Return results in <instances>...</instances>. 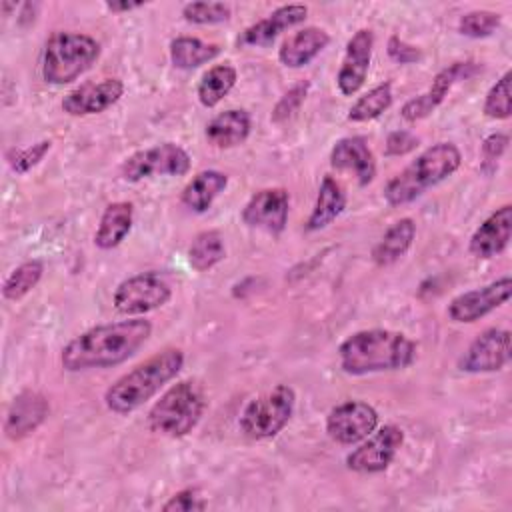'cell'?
I'll use <instances>...</instances> for the list:
<instances>
[{
	"label": "cell",
	"instance_id": "6da1fadb",
	"mask_svg": "<svg viewBox=\"0 0 512 512\" xmlns=\"http://www.w3.org/2000/svg\"><path fill=\"white\" fill-rule=\"evenodd\" d=\"M152 336V322L144 316L96 324L74 336L60 352L66 372L104 370L124 364Z\"/></svg>",
	"mask_w": 512,
	"mask_h": 512
},
{
	"label": "cell",
	"instance_id": "7a4b0ae2",
	"mask_svg": "<svg viewBox=\"0 0 512 512\" xmlns=\"http://www.w3.org/2000/svg\"><path fill=\"white\" fill-rule=\"evenodd\" d=\"M418 344L404 332L390 328H366L346 336L338 346L342 372L366 376L404 370L414 364Z\"/></svg>",
	"mask_w": 512,
	"mask_h": 512
},
{
	"label": "cell",
	"instance_id": "3957f363",
	"mask_svg": "<svg viewBox=\"0 0 512 512\" xmlns=\"http://www.w3.org/2000/svg\"><path fill=\"white\" fill-rule=\"evenodd\" d=\"M184 368L180 348H164L114 380L104 392V404L114 414H130L156 396Z\"/></svg>",
	"mask_w": 512,
	"mask_h": 512
},
{
	"label": "cell",
	"instance_id": "277c9868",
	"mask_svg": "<svg viewBox=\"0 0 512 512\" xmlns=\"http://www.w3.org/2000/svg\"><path fill=\"white\" fill-rule=\"evenodd\" d=\"M462 164V152L454 142H436L422 150L408 166L392 176L384 186L388 206H406L426 190L450 178Z\"/></svg>",
	"mask_w": 512,
	"mask_h": 512
},
{
	"label": "cell",
	"instance_id": "5b68a950",
	"mask_svg": "<svg viewBox=\"0 0 512 512\" xmlns=\"http://www.w3.org/2000/svg\"><path fill=\"white\" fill-rule=\"evenodd\" d=\"M206 412V396L194 380L172 384L148 410V428L164 438L188 436Z\"/></svg>",
	"mask_w": 512,
	"mask_h": 512
},
{
	"label": "cell",
	"instance_id": "8992f818",
	"mask_svg": "<svg viewBox=\"0 0 512 512\" xmlns=\"http://www.w3.org/2000/svg\"><path fill=\"white\" fill-rule=\"evenodd\" d=\"M100 52L102 46L94 36L58 30L44 44L42 78L54 86L70 84L96 64Z\"/></svg>",
	"mask_w": 512,
	"mask_h": 512
},
{
	"label": "cell",
	"instance_id": "52a82bcc",
	"mask_svg": "<svg viewBox=\"0 0 512 512\" xmlns=\"http://www.w3.org/2000/svg\"><path fill=\"white\" fill-rule=\"evenodd\" d=\"M296 408V392L288 384H276L272 390L252 398L238 420L244 436L250 440H268L280 434Z\"/></svg>",
	"mask_w": 512,
	"mask_h": 512
},
{
	"label": "cell",
	"instance_id": "ba28073f",
	"mask_svg": "<svg viewBox=\"0 0 512 512\" xmlns=\"http://www.w3.org/2000/svg\"><path fill=\"white\" fill-rule=\"evenodd\" d=\"M190 168L192 158L182 146L162 142L130 154L120 166V176L126 182H140L156 176H186Z\"/></svg>",
	"mask_w": 512,
	"mask_h": 512
},
{
	"label": "cell",
	"instance_id": "9c48e42d",
	"mask_svg": "<svg viewBox=\"0 0 512 512\" xmlns=\"http://www.w3.org/2000/svg\"><path fill=\"white\" fill-rule=\"evenodd\" d=\"M172 298V286L158 272H140L124 278L114 294L112 304L118 314L144 316L166 306Z\"/></svg>",
	"mask_w": 512,
	"mask_h": 512
},
{
	"label": "cell",
	"instance_id": "30bf717a",
	"mask_svg": "<svg viewBox=\"0 0 512 512\" xmlns=\"http://www.w3.org/2000/svg\"><path fill=\"white\" fill-rule=\"evenodd\" d=\"M360 446L346 456V468L358 474H380L388 470L404 444V430L396 424H384L366 436Z\"/></svg>",
	"mask_w": 512,
	"mask_h": 512
},
{
	"label": "cell",
	"instance_id": "8fae6325",
	"mask_svg": "<svg viewBox=\"0 0 512 512\" xmlns=\"http://www.w3.org/2000/svg\"><path fill=\"white\" fill-rule=\"evenodd\" d=\"M380 424L378 410L364 400H344L326 416V434L342 446H352L370 436Z\"/></svg>",
	"mask_w": 512,
	"mask_h": 512
},
{
	"label": "cell",
	"instance_id": "7c38bea8",
	"mask_svg": "<svg viewBox=\"0 0 512 512\" xmlns=\"http://www.w3.org/2000/svg\"><path fill=\"white\" fill-rule=\"evenodd\" d=\"M510 294H512V278L502 276L498 280H492L486 286L472 288L454 296L446 306V314L456 324H474L480 318L494 312L496 308L504 306Z\"/></svg>",
	"mask_w": 512,
	"mask_h": 512
},
{
	"label": "cell",
	"instance_id": "4fadbf2b",
	"mask_svg": "<svg viewBox=\"0 0 512 512\" xmlns=\"http://www.w3.org/2000/svg\"><path fill=\"white\" fill-rule=\"evenodd\" d=\"M510 330H482L458 358V370L468 374L500 372L510 362Z\"/></svg>",
	"mask_w": 512,
	"mask_h": 512
},
{
	"label": "cell",
	"instance_id": "5bb4252c",
	"mask_svg": "<svg viewBox=\"0 0 512 512\" xmlns=\"http://www.w3.org/2000/svg\"><path fill=\"white\" fill-rule=\"evenodd\" d=\"M290 214V194L282 186L262 188L250 196L242 208V222L248 228L264 230L272 236L284 232Z\"/></svg>",
	"mask_w": 512,
	"mask_h": 512
},
{
	"label": "cell",
	"instance_id": "9a60e30c",
	"mask_svg": "<svg viewBox=\"0 0 512 512\" xmlns=\"http://www.w3.org/2000/svg\"><path fill=\"white\" fill-rule=\"evenodd\" d=\"M474 72H476L474 62H454V64L442 68L432 78V84L428 86V90H424L422 94L404 102V106L400 108V116L406 122H418V120L428 118L446 100V96L450 94L454 84L460 82L462 78L472 76Z\"/></svg>",
	"mask_w": 512,
	"mask_h": 512
},
{
	"label": "cell",
	"instance_id": "2e32d148",
	"mask_svg": "<svg viewBox=\"0 0 512 512\" xmlns=\"http://www.w3.org/2000/svg\"><path fill=\"white\" fill-rule=\"evenodd\" d=\"M122 96L124 82L120 78H102L72 88L64 94L60 106L68 116H92L112 108Z\"/></svg>",
	"mask_w": 512,
	"mask_h": 512
},
{
	"label": "cell",
	"instance_id": "e0dca14e",
	"mask_svg": "<svg viewBox=\"0 0 512 512\" xmlns=\"http://www.w3.org/2000/svg\"><path fill=\"white\" fill-rule=\"evenodd\" d=\"M374 50V32L360 28L346 44L340 70L336 74V86L342 96H354L366 82Z\"/></svg>",
	"mask_w": 512,
	"mask_h": 512
},
{
	"label": "cell",
	"instance_id": "ac0fdd59",
	"mask_svg": "<svg viewBox=\"0 0 512 512\" xmlns=\"http://www.w3.org/2000/svg\"><path fill=\"white\" fill-rule=\"evenodd\" d=\"M48 414H50V402L42 392L22 390L12 398L6 410L4 436L12 442L24 440L46 422Z\"/></svg>",
	"mask_w": 512,
	"mask_h": 512
},
{
	"label": "cell",
	"instance_id": "d6986e66",
	"mask_svg": "<svg viewBox=\"0 0 512 512\" xmlns=\"http://www.w3.org/2000/svg\"><path fill=\"white\" fill-rule=\"evenodd\" d=\"M330 166L354 176L358 186H368L376 178V156L364 136H344L330 150Z\"/></svg>",
	"mask_w": 512,
	"mask_h": 512
},
{
	"label": "cell",
	"instance_id": "ffe728a7",
	"mask_svg": "<svg viewBox=\"0 0 512 512\" xmlns=\"http://www.w3.org/2000/svg\"><path fill=\"white\" fill-rule=\"evenodd\" d=\"M512 238V206L504 204L496 208L470 236L468 250L478 260H490L500 256Z\"/></svg>",
	"mask_w": 512,
	"mask_h": 512
},
{
	"label": "cell",
	"instance_id": "44dd1931",
	"mask_svg": "<svg viewBox=\"0 0 512 512\" xmlns=\"http://www.w3.org/2000/svg\"><path fill=\"white\" fill-rule=\"evenodd\" d=\"M308 18V6L306 4H284L272 10L266 18L250 24L244 28V32L238 36L240 46H270L284 30H290L298 24H302Z\"/></svg>",
	"mask_w": 512,
	"mask_h": 512
},
{
	"label": "cell",
	"instance_id": "7402d4cb",
	"mask_svg": "<svg viewBox=\"0 0 512 512\" xmlns=\"http://www.w3.org/2000/svg\"><path fill=\"white\" fill-rule=\"evenodd\" d=\"M330 44V34L320 26H304L292 32L278 48V60L286 68L308 66Z\"/></svg>",
	"mask_w": 512,
	"mask_h": 512
},
{
	"label": "cell",
	"instance_id": "603a6c76",
	"mask_svg": "<svg viewBox=\"0 0 512 512\" xmlns=\"http://www.w3.org/2000/svg\"><path fill=\"white\" fill-rule=\"evenodd\" d=\"M252 130V118L242 108H228L218 112L204 128V136L208 144L220 150H228L240 146L248 140Z\"/></svg>",
	"mask_w": 512,
	"mask_h": 512
},
{
	"label": "cell",
	"instance_id": "cb8c5ba5",
	"mask_svg": "<svg viewBox=\"0 0 512 512\" xmlns=\"http://www.w3.org/2000/svg\"><path fill=\"white\" fill-rule=\"evenodd\" d=\"M134 224V204L126 200L110 202L98 222L94 232V246L100 250H112L120 246L130 234Z\"/></svg>",
	"mask_w": 512,
	"mask_h": 512
},
{
	"label": "cell",
	"instance_id": "d4e9b609",
	"mask_svg": "<svg viewBox=\"0 0 512 512\" xmlns=\"http://www.w3.org/2000/svg\"><path fill=\"white\" fill-rule=\"evenodd\" d=\"M226 186H228V176L224 172L214 168L202 170L196 176H192L188 184L182 188L180 202L188 210L196 214H204L210 210L214 200L226 190Z\"/></svg>",
	"mask_w": 512,
	"mask_h": 512
},
{
	"label": "cell",
	"instance_id": "484cf974",
	"mask_svg": "<svg viewBox=\"0 0 512 512\" xmlns=\"http://www.w3.org/2000/svg\"><path fill=\"white\" fill-rule=\"evenodd\" d=\"M344 208H346V192L342 184L332 176H324L318 186L312 212L306 218V230L318 232L328 228L344 212Z\"/></svg>",
	"mask_w": 512,
	"mask_h": 512
},
{
	"label": "cell",
	"instance_id": "4316f807",
	"mask_svg": "<svg viewBox=\"0 0 512 512\" xmlns=\"http://www.w3.org/2000/svg\"><path fill=\"white\" fill-rule=\"evenodd\" d=\"M416 238V222L412 218H400L386 228L382 238L372 248V262L380 268L396 264L410 250Z\"/></svg>",
	"mask_w": 512,
	"mask_h": 512
},
{
	"label": "cell",
	"instance_id": "83f0119b",
	"mask_svg": "<svg viewBox=\"0 0 512 512\" xmlns=\"http://www.w3.org/2000/svg\"><path fill=\"white\" fill-rule=\"evenodd\" d=\"M170 62L178 70H194L220 56L222 48L214 42H204L196 36H176L170 42Z\"/></svg>",
	"mask_w": 512,
	"mask_h": 512
},
{
	"label": "cell",
	"instance_id": "f1b7e54d",
	"mask_svg": "<svg viewBox=\"0 0 512 512\" xmlns=\"http://www.w3.org/2000/svg\"><path fill=\"white\" fill-rule=\"evenodd\" d=\"M238 80V72L232 64L224 62V64H214L210 66L198 80L196 86V96L198 102L204 108H214L218 106L236 86Z\"/></svg>",
	"mask_w": 512,
	"mask_h": 512
},
{
	"label": "cell",
	"instance_id": "f546056e",
	"mask_svg": "<svg viewBox=\"0 0 512 512\" xmlns=\"http://www.w3.org/2000/svg\"><path fill=\"white\" fill-rule=\"evenodd\" d=\"M226 258L224 238L218 230H204L188 246V264L196 272H208Z\"/></svg>",
	"mask_w": 512,
	"mask_h": 512
},
{
	"label": "cell",
	"instance_id": "4dcf8cb0",
	"mask_svg": "<svg viewBox=\"0 0 512 512\" xmlns=\"http://www.w3.org/2000/svg\"><path fill=\"white\" fill-rule=\"evenodd\" d=\"M394 94L390 82H380L372 86L368 92H364L360 98L354 100V104L348 108L346 118L350 122H370L378 116H382L392 106Z\"/></svg>",
	"mask_w": 512,
	"mask_h": 512
},
{
	"label": "cell",
	"instance_id": "1f68e13d",
	"mask_svg": "<svg viewBox=\"0 0 512 512\" xmlns=\"http://www.w3.org/2000/svg\"><path fill=\"white\" fill-rule=\"evenodd\" d=\"M44 274V262L38 258L24 260L18 264L2 284V296L10 302L22 300L28 292H32Z\"/></svg>",
	"mask_w": 512,
	"mask_h": 512
},
{
	"label": "cell",
	"instance_id": "d6a6232c",
	"mask_svg": "<svg viewBox=\"0 0 512 512\" xmlns=\"http://www.w3.org/2000/svg\"><path fill=\"white\" fill-rule=\"evenodd\" d=\"M510 70H506L486 92L482 112L490 120H508L512 114V98H510Z\"/></svg>",
	"mask_w": 512,
	"mask_h": 512
},
{
	"label": "cell",
	"instance_id": "836d02e7",
	"mask_svg": "<svg viewBox=\"0 0 512 512\" xmlns=\"http://www.w3.org/2000/svg\"><path fill=\"white\" fill-rule=\"evenodd\" d=\"M232 16V8L226 2H188L182 6V18L190 24L198 26H212V24H224Z\"/></svg>",
	"mask_w": 512,
	"mask_h": 512
},
{
	"label": "cell",
	"instance_id": "e575fe53",
	"mask_svg": "<svg viewBox=\"0 0 512 512\" xmlns=\"http://www.w3.org/2000/svg\"><path fill=\"white\" fill-rule=\"evenodd\" d=\"M502 22V16L494 10H470L458 18V32L468 38H488Z\"/></svg>",
	"mask_w": 512,
	"mask_h": 512
},
{
	"label": "cell",
	"instance_id": "d590c367",
	"mask_svg": "<svg viewBox=\"0 0 512 512\" xmlns=\"http://www.w3.org/2000/svg\"><path fill=\"white\" fill-rule=\"evenodd\" d=\"M50 148H52V140H46V138L30 144L26 148H10L6 152V162L16 174H26L44 160V156L50 152Z\"/></svg>",
	"mask_w": 512,
	"mask_h": 512
},
{
	"label": "cell",
	"instance_id": "8d00e7d4",
	"mask_svg": "<svg viewBox=\"0 0 512 512\" xmlns=\"http://www.w3.org/2000/svg\"><path fill=\"white\" fill-rule=\"evenodd\" d=\"M508 144H510V138L504 132H492L484 138L480 146V172L484 176H492L496 172L500 158L508 150Z\"/></svg>",
	"mask_w": 512,
	"mask_h": 512
},
{
	"label": "cell",
	"instance_id": "74e56055",
	"mask_svg": "<svg viewBox=\"0 0 512 512\" xmlns=\"http://www.w3.org/2000/svg\"><path fill=\"white\" fill-rule=\"evenodd\" d=\"M310 90V82L302 80L298 84H294L274 106L272 110V122H284L288 120L294 112H298V108L302 106V102L306 100Z\"/></svg>",
	"mask_w": 512,
	"mask_h": 512
},
{
	"label": "cell",
	"instance_id": "f35d334b",
	"mask_svg": "<svg viewBox=\"0 0 512 512\" xmlns=\"http://www.w3.org/2000/svg\"><path fill=\"white\" fill-rule=\"evenodd\" d=\"M206 508L208 502L198 492V488H182L162 504V512H200Z\"/></svg>",
	"mask_w": 512,
	"mask_h": 512
},
{
	"label": "cell",
	"instance_id": "ab89813d",
	"mask_svg": "<svg viewBox=\"0 0 512 512\" xmlns=\"http://www.w3.org/2000/svg\"><path fill=\"white\" fill-rule=\"evenodd\" d=\"M418 142H420L418 136L412 134L410 130H394L386 136L384 154L386 156H404V154L416 150Z\"/></svg>",
	"mask_w": 512,
	"mask_h": 512
},
{
	"label": "cell",
	"instance_id": "60d3db41",
	"mask_svg": "<svg viewBox=\"0 0 512 512\" xmlns=\"http://www.w3.org/2000/svg\"><path fill=\"white\" fill-rule=\"evenodd\" d=\"M386 52H388V56H390L394 62H398V64H414V62H418V60L422 58V52H420L418 46L408 44L406 40H402V38L396 36V34H392V36L388 38Z\"/></svg>",
	"mask_w": 512,
	"mask_h": 512
},
{
	"label": "cell",
	"instance_id": "b9f144b4",
	"mask_svg": "<svg viewBox=\"0 0 512 512\" xmlns=\"http://www.w3.org/2000/svg\"><path fill=\"white\" fill-rule=\"evenodd\" d=\"M106 10L114 12V14H120V12H130V10H138L144 6V2H118V0H112V2H106L104 4Z\"/></svg>",
	"mask_w": 512,
	"mask_h": 512
}]
</instances>
